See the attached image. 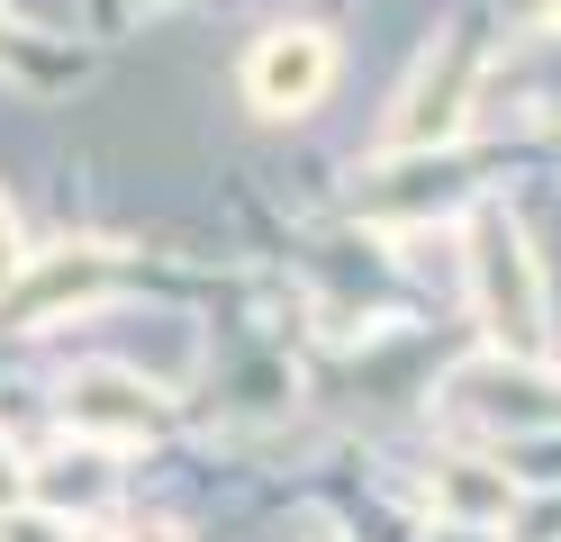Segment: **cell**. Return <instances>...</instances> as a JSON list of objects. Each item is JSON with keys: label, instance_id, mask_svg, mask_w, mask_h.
Masks as SVG:
<instances>
[{"label": "cell", "instance_id": "6da1fadb", "mask_svg": "<svg viewBox=\"0 0 561 542\" xmlns=\"http://www.w3.org/2000/svg\"><path fill=\"white\" fill-rule=\"evenodd\" d=\"M471 263H480V316H489V335H499L516 361L543 353V280H535V253H525L516 217H499V208L480 217V227H471Z\"/></svg>", "mask_w": 561, "mask_h": 542}, {"label": "cell", "instance_id": "7a4b0ae2", "mask_svg": "<svg viewBox=\"0 0 561 542\" xmlns=\"http://www.w3.org/2000/svg\"><path fill=\"white\" fill-rule=\"evenodd\" d=\"M335 82V46L327 27H272L254 55H244V100L272 108V118H290V108H318Z\"/></svg>", "mask_w": 561, "mask_h": 542}, {"label": "cell", "instance_id": "3957f363", "mask_svg": "<svg viewBox=\"0 0 561 542\" xmlns=\"http://www.w3.org/2000/svg\"><path fill=\"white\" fill-rule=\"evenodd\" d=\"M471 72H480V46H471V36H444V55H426V72H416V82H408V100H399L390 145H444L453 127H462Z\"/></svg>", "mask_w": 561, "mask_h": 542}, {"label": "cell", "instance_id": "277c9868", "mask_svg": "<svg viewBox=\"0 0 561 542\" xmlns=\"http://www.w3.org/2000/svg\"><path fill=\"white\" fill-rule=\"evenodd\" d=\"M64 425H73L82 443H146L163 425V407H154V389L127 380V371H82L64 389Z\"/></svg>", "mask_w": 561, "mask_h": 542}, {"label": "cell", "instance_id": "5b68a950", "mask_svg": "<svg viewBox=\"0 0 561 542\" xmlns=\"http://www.w3.org/2000/svg\"><path fill=\"white\" fill-rule=\"evenodd\" d=\"M110 253H73V263H46L37 280L19 289V316H46V308H64V299H91V289H110Z\"/></svg>", "mask_w": 561, "mask_h": 542}, {"label": "cell", "instance_id": "8992f818", "mask_svg": "<svg viewBox=\"0 0 561 542\" xmlns=\"http://www.w3.org/2000/svg\"><path fill=\"white\" fill-rule=\"evenodd\" d=\"M435 497L453 506V516H499V524H507V506H516V488H507V480H489L480 461H453L444 480H435Z\"/></svg>", "mask_w": 561, "mask_h": 542}, {"label": "cell", "instance_id": "52a82bcc", "mask_svg": "<svg viewBox=\"0 0 561 542\" xmlns=\"http://www.w3.org/2000/svg\"><path fill=\"white\" fill-rule=\"evenodd\" d=\"M0 542H73L55 516H19V506H0Z\"/></svg>", "mask_w": 561, "mask_h": 542}, {"label": "cell", "instance_id": "ba28073f", "mask_svg": "<svg viewBox=\"0 0 561 542\" xmlns=\"http://www.w3.org/2000/svg\"><path fill=\"white\" fill-rule=\"evenodd\" d=\"M19 497H27V470H19L10 443H0V506H19Z\"/></svg>", "mask_w": 561, "mask_h": 542}, {"label": "cell", "instance_id": "9c48e42d", "mask_svg": "<svg viewBox=\"0 0 561 542\" xmlns=\"http://www.w3.org/2000/svg\"><path fill=\"white\" fill-rule=\"evenodd\" d=\"M19 272V235H10V217H0V280Z\"/></svg>", "mask_w": 561, "mask_h": 542}, {"label": "cell", "instance_id": "30bf717a", "mask_svg": "<svg viewBox=\"0 0 561 542\" xmlns=\"http://www.w3.org/2000/svg\"><path fill=\"white\" fill-rule=\"evenodd\" d=\"M19 36H27V27H10V19H0V64H10V55H19Z\"/></svg>", "mask_w": 561, "mask_h": 542}, {"label": "cell", "instance_id": "8fae6325", "mask_svg": "<svg viewBox=\"0 0 561 542\" xmlns=\"http://www.w3.org/2000/svg\"><path fill=\"white\" fill-rule=\"evenodd\" d=\"M127 542H172V533H127Z\"/></svg>", "mask_w": 561, "mask_h": 542}]
</instances>
